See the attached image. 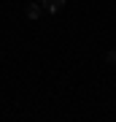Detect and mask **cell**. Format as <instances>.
Wrapping results in <instances>:
<instances>
[{"instance_id":"6da1fadb","label":"cell","mask_w":116,"mask_h":122,"mask_svg":"<svg viewBox=\"0 0 116 122\" xmlns=\"http://www.w3.org/2000/svg\"><path fill=\"white\" fill-rule=\"evenodd\" d=\"M38 5H41L43 11H49V14H57V11L65 8V0H41Z\"/></svg>"},{"instance_id":"7a4b0ae2","label":"cell","mask_w":116,"mask_h":122,"mask_svg":"<svg viewBox=\"0 0 116 122\" xmlns=\"http://www.w3.org/2000/svg\"><path fill=\"white\" fill-rule=\"evenodd\" d=\"M41 14H43V8H41L38 3H30V5H27V19L35 22V19H41Z\"/></svg>"},{"instance_id":"3957f363","label":"cell","mask_w":116,"mask_h":122,"mask_svg":"<svg viewBox=\"0 0 116 122\" xmlns=\"http://www.w3.org/2000/svg\"><path fill=\"white\" fill-rule=\"evenodd\" d=\"M105 60H108V65H113V62H116V49H111V52L105 54Z\"/></svg>"}]
</instances>
